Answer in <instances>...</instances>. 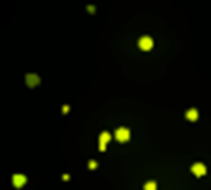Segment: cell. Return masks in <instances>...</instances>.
<instances>
[{
  "instance_id": "ba28073f",
  "label": "cell",
  "mask_w": 211,
  "mask_h": 190,
  "mask_svg": "<svg viewBox=\"0 0 211 190\" xmlns=\"http://www.w3.org/2000/svg\"><path fill=\"white\" fill-rule=\"evenodd\" d=\"M144 188H145V190H157V184L150 180V182H147V184L144 185Z\"/></svg>"
},
{
  "instance_id": "6da1fadb",
  "label": "cell",
  "mask_w": 211,
  "mask_h": 190,
  "mask_svg": "<svg viewBox=\"0 0 211 190\" xmlns=\"http://www.w3.org/2000/svg\"><path fill=\"white\" fill-rule=\"evenodd\" d=\"M116 139L120 141V142H127V141L131 139V131H129L127 127H119L116 131Z\"/></svg>"
},
{
  "instance_id": "8992f818",
  "label": "cell",
  "mask_w": 211,
  "mask_h": 190,
  "mask_svg": "<svg viewBox=\"0 0 211 190\" xmlns=\"http://www.w3.org/2000/svg\"><path fill=\"white\" fill-rule=\"evenodd\" d=\"M186 118H188L190 121H196L198 119V111L196 109H190V111L186 112Z\"/></svg>"
},
{
  "instance_id": "9c48e42d",
  "label": "cell",
  "mask_w": 211,
  "mask_h": 190,
  "mask_svg": "<svg viewBox=\"0 0 211 190\" xmlns=\"http://www.w3.org/2000/svg\"><path fill=\"white\" fill-rule=\"evenodd\" d=\"M99 149H101V151H106V144L101 142V144H99Z\"/></svg>"
},
{
  "instance_id": "277c9868",
  "label": "cell",
  "mask_w": 211,
  "mask_h": 190,
  "mask_svg": "<svg viewBox=\"0 0 211 190\" xmlns=\"http://www.w3.org/2000/svg\"><path fill=\"white\" fill-rule=\"evenodd\" d=\"M12 180H13V185H15V187H22V185L27 182V177L22 175V174H15V175L12 177Z\"/></svg>"
},
{
  "instance_id": "52a82bcc",
  "label": "cell",
  "mask_w": 211,
  "mask_h": 190,
  "mask_svg": "<svg viewBox=\"0 0 211 190\" xmlns=\"http://www.w3.org/2000/svg\"><path fill=\"white\" fill-rule=\"evenodd\" d=\"M99 139H101V142H102V144H107L109 139H111V134H109V132H102V134L99 136Z\"/></svg>"
},
{
  "instance_id": "3957f363",
  "label": "cell",
  "mask_w": 211,
  "mask_h": 190,
  "mask_svg": "<svg viewBox=\"0 0 211 190\" xmlns=\"http://www.w3.org/2000/svg\"><path fill=\"white\" fill-rule=\"evenodd\" d=\"M191 172H193L196 177H203V175L206 174V167H205V164H201V162L193 164V165H191Z\"/></svg>"
},
{
  "instance_id": "5b68a950",
  "label": "cell",
  "mask_w": 211,
  "mask_h": 190,
  "mask_svg": "<svg viewBox=\"0 0 211 190\" xmlns=\"http://www.w3.org/2000/svg\"><path fill=\"white\" fill-rule=\"evenodd\" d=\"M27 83L30 84V86H35L36 83H40V78L36 75H33V73H31V75H27Z\"/></svg>"
},
{
  "instance_id": "7a4b0ae2",
  "label": "cell",
  "mask_w": 211,
  "mask_h": 190,
  "mask_svg": "<svg viewBox=\"0 0 211 190\" xmlns=\"http://www.w3.org/2000/svg\"><path fill=\"white\" fill-rule=\"evenodd\" d=\"M139 46L142 48V50H145V51L152 50V48H153V40L150 38V36L144 35V36H142V38L139 40Z\"/></svg>"
}]
</instances>
